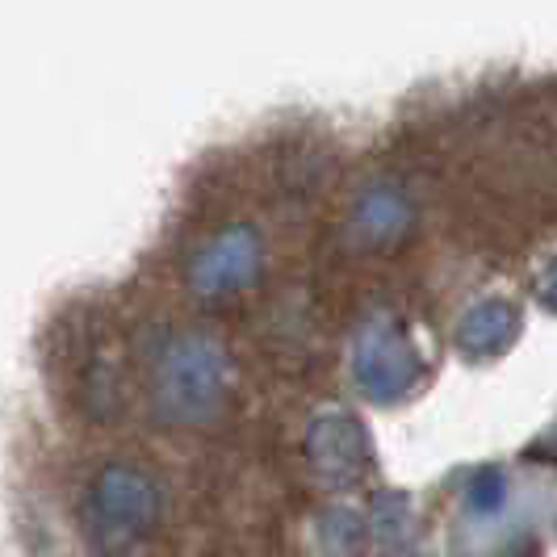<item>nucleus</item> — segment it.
Here are the masks:
<instances>
[{
	"mask_svg": "<svg viewBox=\"0 0 557 557\" xmlns=\"http://www.w3.org/2000/svg\"><path fill=\"white\" fill-rule=\"evenodd\" d=\"M164 511L160 482L135 461H110L81 495V532L97 554H122L151 536Z\"/></svg>",
	"mask_w": 557,
	"mask_h": 557,
	"instance_id": "obj_1",
	"label": "nucleus"
},
{
	"mask_svg": "<svg viewBox=\"0 0 557 557\" xmlns=\"http://www.w3.org/2000/svg\"><path fill=\"white\" fill-rule=\"evenodd\" d=\"M226 382H231V361L219 339L201 332L176 335L156 364V407L176 423H197L219 411Z\"/></svg>",
	"mask_w": 557,
	"mask_h": 557,
	"instance_id": "obj_2",
	"label": "nucleus"
},
{
	"mask_svg": "<svg viewBox=\"0 0 557 557\" xmlns=\"http://www.w3.org/2000/svg\"><path fill=\"white\" fill-rule=\"evenodd\" d=\"M256 264H260V239L251 226H226L219 231L206 248L197 251L189 281L201 298H223L244 289L256 277Z\"/></svg>",
	"mask_w": 557,
	"mask_h": 557,
	"instance_id": "obj_3",
	"label": "nucleus"
},
{
	"mask_svg": "<svg viewBox=\"0 0 557 557\" xmlns=\"http://www.w3.org/2000/svg\"><path fill=\"white\" fill-rule=\"evenodd\" d=\"M416 369V352L407 348V339L398 332L373 327V332L361 335V344H357V377H361V386L369 394H377V398L403 394L411 386Z\"/></svg>",
	"mask_w": 557,
	"mask_h": 557,
	"instance_id": "obj_4",
	"label": "nucleus"
},
{
	"mask_svg": "<svg viewBox=\"0 0 557 557\" xmlns=\"http://www.w3.org/2000/svg\"><path fill=\"white\" fill-rule=\"evenodd\" d=\"M310 457H314V466H319L323 478H335V482L357 478L364 457L361 428L344 416H323L310 428Z\"/></svg>",
	"mask_w": 557,
	"mask_h": 557,
	"instance_id": "obj_5",
	"label": "nucleus"
},
{
	"mask_svg": "<svg viewBox=\"0 0 557 557\" xmlns=\"http://www.w3.org/2000/svg\"><path fill=\"white\" fill-rule=\"evenodd\" d=\"M516 332V314L499 302H486V307H478L470 319H466V327H461V344L470 348V352H499L503 344L511 339Z\"/></svg>",
	"mask_w": 557,
	"mask_h": 557,
	"instance_id": "obj_6",
	"label": "nucleus"
},
{
	"mask_svg": "<svg viewBox=\"0 0 557 557\" xmlns=\"http://www.w3.org/2000/svg\"><path fill=\"white\" fill-rule=\"evenodd\" d=\"M323 554L327 557H361L357 554V545H361V524L352 520V516H344V511H332V516H323Z\"/></svg>",
	"mask_w": 557,
	"mask_h": 557,
	"instance_id": "obj_7",
	"label": "nucleus"
}]
</instances>
